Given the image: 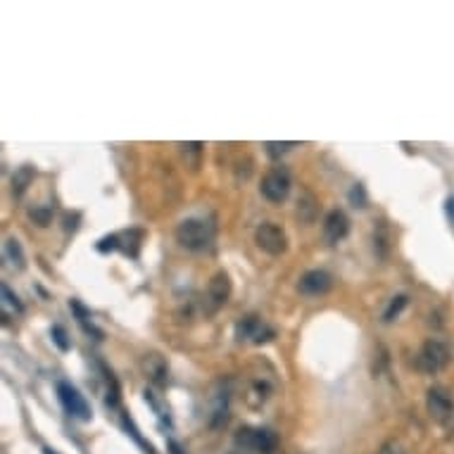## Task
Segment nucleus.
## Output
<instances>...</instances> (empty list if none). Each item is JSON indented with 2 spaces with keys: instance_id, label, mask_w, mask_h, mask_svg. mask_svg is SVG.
<instances>
[{
  "instance_id": "obj_22",
  "label": "nucleus",
  "mask_w": 454,
  "mask_h": 454,
  "mask_svg": "<svg viewBox=\"0 0 454 454\" xmlns=\"http://www.w3.org/2000/svg\"><path fill=\"white\" fill-rule=\"evenodd\" d=\"M350 200H352L354 207H366V193H364V186H354L352 191H350Z\"/></svg>"
},
{
  "instance_id": "obj_1",
  "label": "nucleus",
  "mask_w": 454,
  "mask_h": 454,
  "mask_svg": "<svg viewBox=\"0 0 454 454\" xmlns=\"http://www.w3.org/2000/svg\"><path fill=\"white\" fill-rule=\"evenodd\" d=\"M214 233L217 226L210 219H203V217H188L176 226V240H179L181 248L191 252L210 250L212 243H214Z\"/></svg>"
},
{
  "instance_id": "obj_17",
  "label": "nucleus",
  "mask_w": 454,
  "mask_h": 454,
  "mask_svg": "<svg viewBox=\"0 0 454 454\" xmlns=\"http://www.w3.org/2000/svg\"><path fill=\"white\" fill-rule=\"evenodd\" d=\"M72 309H74V314H77V317H79V324L84 326V331H86V333H93V336L97 338V340H100L102 333L93 326V321L88 319V312H86V309L81 307V304H79L77 300H72Z\"/></svg>"
},
{
  "instance_id": "obj_2",
  "label": "nucleus",
  "mask_w": 454,
  "mask_h": 454,
  "mask_svg": "<svg viewBox=\"0 0 454 454\" xmlns=\"http://www.w3.org/2000/svg\"><path fill=\"white\" fill-rule=\"evenodd\" d=\"M452 361V350L445 340H438V338H428L426 343L421 345V350L416 352V359H414V366L416 371L426 373V376H433L445 369Z\"/></svg>"
},
{
  "instance_id": "obj_14",
  "label": "nucleus",
  "mask_w": 454,
  "mask_h": 454,
  "mask_svg": "<svg viewBox=\"0 0 454 454\" xmlns=\"http://www.w3.org/2000/svg\"><path fill=\"white\" fill-rule=\"evenodd\" d=\"M269 393H272V388H269V383H262V381H255L248 390V395H245V402H248L250 409H260V407L267 402Z\"/></svg>"
},
{
  "instance_id": "obj_26",
  "label": "nucleus",
  "mask_w": 454,
  "mask_h": 454,
  "mask_svg": "<svg viewBox=\"0 0 454 454\" xmlns=\"http://www.w3.org/2000/svg\"><path fill=\"white\" fill-rule=\"evenodd\" d=\"M231 454H245V452H231Z\"/></svg>"
},
{
  "instance_id": "obj_5",
  "label": "nucleus",
  "mask_w": 454,
  "mask_h": 454,
  "mask_svg": "<svg viewBox=\"0 0 454 454\" xmlns=\"http://www.w3.org/2000/svg\"><path fill=\"white\" fill-rule=\"evenodd\" d=\"M255 243L262 252H267V255H272V257H279V255H285V250H288V233H285V228L279 226V224L264 221L255 231Z\"/></svg>"
},
{
  "instance_id": "obj_24",
  "label": "nucleus",
  "mask_w": 454,
  "mask_h": 454,
  "mask_svg": "<svg viewBox=\"0 0 454 454\" xmlns=\"http://www.w3.org/2000/svg\"><path fill=\"white\" fill-rule=\"evenodd\" d=\"M79 219H81V214H67L65 217V231H77Z\"/></svg>"
},
{
  "instance_id": "obj_4",
  "label": "nucleus",
  "mask_w": 454,
  "mask_h": 454,
  "mask_svg": "<svg viewBox=\"0 0 454 454\" xmlns=\"http://www.w3.org/2000/svg\"><path fill=\"white\" fill-rule=\"evenodd\" d=\"M290 188H292V176H290L288 166H283V164L272 166V169L262 176V183H260V193L274 205L283 203L290 195Z\"/></svg>"
},
{
  "instance_id": "obj_9",
  "label": "nucleus",
  "mask_w": 454,
  "mask_h": 454,
  "mask_svg": "<svg viewBox=\"0 0 454 454\" xmlns=\"http://www.w3.org/2000/svg\"><path fill=\"white\" fill-rule=\"evenodd\" d=\"M274 338V329H269L267 324L255 317V314H248L235 324V340L238 343H252V345H262Z\"/></svg>"
},
{
  "instance_id": "obj_23",
  "label": "nucleus",
  "mask_w": 454,
  "mask_h": 454,
  "mask_svg": "<svg viewBox=\"0 0 454 454\" xmlns=\"http://www.w3.org/2000/svg\"><path fill=\"white\" fill-rule=\"evenodd\" d=\"M31 219L38 224V226H48L50 219H53V210H33Z\"/></svg>"
},
{
  "instance_id": "obj_10",
  "label": "nucleus",
  "mask_w": 454,
  "mask_h": 454,
  "mask_svg": "<svg viewBox=\"0 0 454 454\" xmlns=\"http://www.w3.org/2000/svg\"><path fill=\"white\" fill-rule=\"evenodd\" d=\"M333 285V279L329 272H324V269H312V272H304L300 276V281H297V290L302 292V295H324V292H329Z\"/></svg>"
},
{
  "instance_id": "obj_21",
  "label": "nucleus",
  "mask_w": 454,
  "mask_h": 454,
  "mask_svg": "<svg viewBox=\"0 0 454 454\" xmlns=\"http://www.w3.org/2000/svg\"><path fill=\"white\" fill-rule=\"evenodd\" d=\"M378 454H407V450L400 440H386L381 445V450H378Z\"/></svg>"
},
{
  "instance_id": "obj_8",
  "label": "nucleus",
  "mask_w": 454,
  "mask_h": 454,
  "mask_svg": "<svg viewBox=\"0 0 454 454\" xmlns=\"http://www.w3.org/2000/svg\"><path fill=\"white\" fill-rule=\"evenodd\" d=\"M57 400H60L62 409H65L72 418H79V421H91L88 402L84 400V395L79 393L72 383H67V381L57 383Z\"/></svg>"
},
{
  "instance_id": "obj_12",
  "label": "nucleus",
  "mask_w": 454,
  "mask_h": 454,
  "mask_svg": "<svg viewBox=\"0 0 454 454\" xmlns=\"http://www.w3.org/2000/svg\"><path fill=\"white\" fill-rule=\"evenodd\" d=\"M143 371H146V376L150 378L155 386H166V364L159 354H146L143 357Z\"/></svg>"
},
{
  "instance_id": "obj_7",
  "label": "nucleus",
  "mask_w": 454,
  "mask_h": 454,
  "mask_svg": "<svg viewBox=\"0 0 454 454\" xmlns=\"http://www.w3.org/2000/svg\"><path fill=\"white\" fill-rule=\"evenodd\" d=\"M426 409L435 423H450L454 418V398L445 386H433L426 393Z\"/></svg>"
},
{
  "instance_id": "obj_6",
  "label": "nucleus",
  "mask_w": 454,
  "mask_h": 454,
  "mask_svg": "<svg viewBox=\"0 0 454 454\" xmlns=\"http://www.w3.org/2000/svg\"><path fill=\"white\" fill-rule=\"evenodd\" d=\"M231 297V279H228L226 272H217L207 283L205 297H203V309L205 314H217L224 304Z\"/></svg>"
},
{
  "instance_id": "obj_20",
  "label": "nucleus",
  "mask_w": 454,
  "mask_h": 454,
  "mask_svg": "<svg viewBox=\"0 0 454 454\" xmlns=\"http://www.w3.org/2000/svg\"><path fill=\"white\" fill-rule=\"evenodd\" d=\"M297 143H274V141H269V143H264V148H267V155L269 157H279V155H283V152H288L290 148H295Z\"/></svg>"
},
{
  "instance_id": "obj_16",
  "label": "nucleus",
  "mask_w": 454,
  "mask_h": 454,
  "mask_svg": "<svg viewBox=\"0 0 454 454\" xmlns=\"http://www.w3.org/2000/svg\"><path fill=\"white\" fill-rule=\"evenodd\" d=\"M407 302H409V297L407 295H395L393 300H390V304H388V309L383 312V321L386 324H390V321H395L402 314V309L407 307Z\"/></svg>"
},
{
  "instance_id": "obj_18",
  "label": "nucleus",
  "mask_w": 454,
  "mask_h": 454,
  "mask_svg": "<svg viewBox=\"0 0 454 454\" xmlns=\"http://www.w3.org/2000/svg\"><path fill=\"white\" fill-rule=\"evenodd\" d=\"M50 338H53V343L62 350V352H67V350L72 347V340H69L67 331L62 329V326H53V329H50Z\"/></svg>"
},
{
  "instance_id": "obj_11",
  "label": "nucleus",
  "mask_w": 454,
  "mask_h": 454,
  "mask_svg": "<svg viewBox=\"0 0 454 454\" xmlns=\"http://www.w3.org/2000/svg\"><path fill=\"white\" fill-rule=\"evenodd\" d=\"M350 233V219L343 210H333L326 214L324 219V240L329 245H336L340 243L345 235Z\"/></svg>"
},
{
  "instance_id": "obj_13",
  "label": "nucleus",
  "mask_w": 454,
  "mask_h": 454,
  "mask_svg": "<svg viewBox=\"0 0 454 454\" xmlns=\"http://www.w3.org/2000/svg\"><path fill=\"white\" fill-rule=\"evenodd\" d=\"M5 260H8L10 267L17 269V272H22V269L26 267V260H24V252H22L19 240H15V238L5 240Z\"/></svg>"
},
{
  "instance_id": "obj_19",
  "label": "nucleus",
  "mask_w": 454,
  "mask_h": 454,
  "mask_svg": "<svg viewBox=\"0 0 454 454\" xmlns=\"http://www.w3.org/2000/svg\"><path fill=\"white\" fill-rule=\"evenodd\" d=\"M0 292H3V300H5V304H8V307H13L17 314H19V312H24V304L19 302V297H17L15 292L10 290V288H8V285H5V283L0 285Z\"/></svg>"
},
{
  "instance_id": "obj_3",
  "label": "nucleus",
  "mask_w": 454,
  "mask_h": 454,
  "mask_svg": "<svg viewBox=\"0 0 454 454\" xmlns=\"http://www.w3.org/2000/svg\"><path fill=\"white\" fill-rule=\"evenodd\" d=\"M235 447H238V452H255V454H274L279 450V435L274 433V430L269 428H240L238 433H235Z\"/></svg>"
},
{
  "instance_id": "obj_25",
  "label": "nucleus",
  "mask_w": 454,
  "mask_h": 454,
  "mask_svg": "<svg viewBox=\"0 0 454 454\" xmlns=\"http://www.w3.org/2000/svg\"><path fill=\"white\" fill-rule=\"evenodd\" d=\"M445 210H447V217L452 219L454 224V198H447V203H445Z\"/></svg>"
},
{
  "instance_id": "obj_15",
  "label": "nucleus",
  "mask_w": 454,
  "mask_h": 454,
  "mask_svg": "<svg viewBox=\"0 0 454 454\" xmlns=\"http://www.w3.org/2000/svg\"><path fill=\"white\" fill-rule=\"evenodd\" d=\"M31 181H33V169H31V166H19V169L15 171V176H13V193L19 198Z\"/></svg>"
}]
</instances>
